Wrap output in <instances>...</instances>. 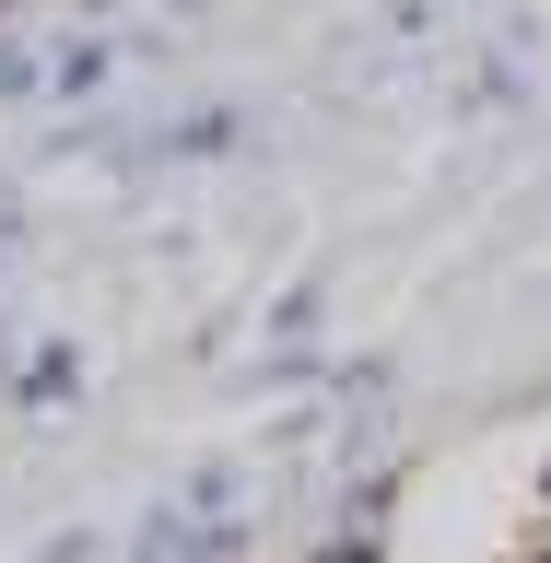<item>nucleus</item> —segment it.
<instances>
[]
</instances>
